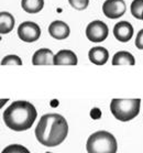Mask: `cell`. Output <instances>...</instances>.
<instances>
[{
    "label": "cell",
    "mask_w": 143,
    "mask_h": 153,
    "mask_svg": "<svg viewBox=\"0 0 143 153\" xmlns=\"http://www.w3.org/2000/svg\"><path fill=\"white\" fill-rule=\"evenodd\" d=\"M49 33L52 38L56 40H64V39L68 38L70 33V27L66 22L61 20L53 21L49 27Z\"/></svg>",
    "instance_id": "obj_9"
},
{
    "label": "cell",
    "mask_w": 143,
    "mask_h": 153,
    "mask_svg": "<svg viewBox=\"0 0 143 153\" xmlns=\"http://www.w3.org/2000/svg\"><path fill=\"white\" fill-rule=\"evenodd\" d=\"M21 7L28 13H38L44 7V0H21Z\"/></svg>",
    "instance_id": "obj_15"
},
{
    "label": "cell",
    "mask_w": 143,
    "mask_h": 153,
    "mask_svg": "<svg viewBox=\"0 0 143 153\" xmlns=\"http://www.w3.org/2000/svg\"><path fill=\"white\" fill-rule=\"evenodd\" d=\"M1 65H22V59L17 55H7L2 59Z\"/></svg>",
    "instance_id": "obj_18"
},
{
    "label": "cell",
    "mask_w": 143,
    "mask_h": 153,
    "mask_svg": "<svg viewBox=\"0 0 143 153\" xmlns=\"http://www.w3.org/2000/svg\"><path fill=\"white\" fill-rule=\"evenodd\" d=\"M86 149L88 153H117V140L108 131H97L87 140Z\"/></svg>",
    "instance_id": "obj_3"
},
{
    "label": "cell",
    "mask_w": 143,
    "mask_h": 153,
    "mask_svg": "<svg viewBox=\"0 0 143 153\" xmlns=\"http://www.w3.org/2000/svg\"><path fill=\"white\" fill-rule=\"evenodd\" d=\"M141 99H118L115 98L110 102V111L116 119L120 121H130L139 115Z\"/></svg>",
    "instance_id": "obj_4"
},
{
    "label": "cell",
    "mask_w": 143,
    "mask_h": 153,
    "mask_svg": "<svg viewBox=\"0 0 143 153\" xmlns=\"http://www.w3.org/2000/svg\"><path fill=\"white\" fill-rule=\"evenodd\" d=\"M102 12L109 19H118L126 13V2L123 0H106Z\"/></svg>",
    "instance_id": "obj_7"
},
{
    "label": "cell",
    "mask_w": 143,
    "mask_h": 153,
    "mask_svg": "<svg viewBox=\"0 0 143 153\" xmlns=\"http://www.w3.org/2000/svg\"><path fill=\"white\" fill-rule=\"evenodd\" d=\"M14 20L13 16L9 12H0V33L1 34H8L10 33L14 28Z\"/></svg>",
    "instance_id": "obj_13"
},
{
    "label": "cell",
    "mask_w": 143,
    "mask_h": 153,
    "mask_svg": "<svg viewBox=\"0 0 143 153\" xmlns=\"http://www.w3.org/2000/svg\"><path fill=\"white\" fill-rule=\"evenodd\" d=\"M38 117L36 109L25 100L13 101L2 114V119L8 128L13 131H25L30 129Z\"/></svg>",
    "instance_id": "obj_2"
},
{
    "label": "cell",
    "mask_w": 143,
    "mask_h": 153,
    "mask_svg": "<svg viewBox=\"0 0 143 153\" xmlns=\"http://www.w3.org/2000/svg\"><path fill=\"white\" fill-rule=\"evenodd\" d=\"M54 54L50 49H40L32 56L33 65H54Z\"/></svg>",
    "instance_id": "obj_10"
},
{
    "label": "cell",
    "mask_w": 143,
    "mask_h": 153,
    "mask_svg": "<svg viewBox=\"0 0 143 153\" xmlns=\"http://www.w3.org/2000/svg\"><path fill=\"white\" fill-rule=\"evenodd\" d=\"M109 34V29L105 22L100 20L91 21L86 28V36L90 42L100 43L105 41Z\"/></svg>",
    "instance_id": "obj_5"
},
{
    "label": "cell",
    "mask_w": 143,
    "mask_h": 153,
    "mask_svg": "<svg viewBox=\"0 0 143 153\" xmlns=\"http://www.w3.org/2000/svg\"><path fill=\"white\" fill-rule=\"evenodd\" d=\"M136 64V59L134 56L130 52L127 51H120L117 52L112 57V65H134Z\"/></svg>",
    "instance_id": "obj_14"
},
{
    "label": "cell",
    "mask_w": 143,
    "mask_h": 153,
    "mask_svg": "<svg viewBox=\"0 0 143 153\" xmlns=\"http://www.w3.org/2000/svg\"><path fill=\"white\" fill-rule=\"evenodd\" d=\"M68 125L66 119L59 114H46L40 118L35 137L39 142L45 146H56L66 139Z\"/></svg>",
    "instance_id": "obj_1"
},
{
    "label": "cell",
    "mask_w": 143,
    "mask_h": 153,
    "mask_svg": "<svg viewBox=\"0 0 143 153\" xmlns=\"http://www.w3.org/2000/svg\"><path fill=\"white\" fill-rule=\"evenodd\" d=\"M131 13L136 19L142 20V13H143V0H133L131 4Z\"/></svg>",
    "instance_id": "obj_16"
},
{
    "label": "cell",
    "mask_w": 143,
    "mask_h": 153,
    "mask_svg": "<svg viewBox=\"0 0 143 153\" xmlns=\"http://www.w3.org/2000/svg\"><path fill=\"white\" fill-rule=\"evenodd\" d=\"M136 46L139 50H143V29H142V30H140L139 33L136 34Z\"/></svg>",
    "instance_id": "obj_20"
},
{
    "label": "cell",
    "mask_w": 143,
    "mask_h": 153,
    "mask_svg": "<svg viewBox=\"0 0 143 153\" xmlns=\"http://www.w3.org/2000/svg\"><path fill=\"white\" fill-rule=\"evenodd\" d=\"M142 20H143V13H142Z\"/></svg>",
    "instance_id": "obj_21"
},
{
    "label": "cell",
    "mask_w": 143,
    "mask_h": 153,
    "mask_svg": "<svg viewBox=\"0 0 143 153\" xmlns=\"http://www.w3.org/2000/svg\"><path fill=\"white\" fill-rule=\"evenodd\" d=\"M76 54L70 50H61L54 56V65H77Z\"/></svg>",
    "instance_id": "obj_11"
},
{
    "label": "cell",
    "mask_w": 143,
    "mask_h": 153,
    "mask_svg": "<svg viewBox=\"0 0 143 153\" xmlns=\"http://www.w3.org/2000/svg\"><path fill=\"white\" fill-rule=\"evenodd\" d=\"M68 2L76 10H85L89 4V0H68Z\"/></svg>",
    "instance_id": "obj_19"
},
{
    "label": "cell",
    "mask_w": 143,
    "mask_h": 153,
    "mask_svg": "<svg viewBox=\"0 0 143 153\" xmlns=\"http://www.w3.org/2000/svg\"><path fill=\"white\" fill-rule=\"evenodd\" d=\"M18 35L20 40L27 43L38 41L41 35V29L35 22L32 21H25L22 22L18 28Z\"/></svg>",
    "instance_id": "obj_6"
},
{
    "label": "cell",
    "mask_w": 143,
    "mask_h": 153,
    "mask_svg": "<svg viewBox=\"0 0 143 153\" xmlns=\"http://www.w3.org/2000/svg\"><path fill=\"white\" fill-rule=\"evenodd\" d=\"M134 30H133L132 25L128 21H119L118 23H116L113 28V35L118 41L126 43L129 42L133 36Z\"/></svg>",
    "instance_id": "obj_8"
},
{
    "label": "cell",
    "mask_w": 143,
    "mask_h": 153,
    "mask_svg": "<svg viewBox=\"0 0 143 153\" xmlns=\"http://www.w3.org/2000/svg\"><path fill=\"white\" fill-rule=\"evenodd\" d=\"M1 153H30V151L21 144H10L6 146Z\"/></svg>",
    "instance_id": "obj_17"
},
{
    "label": "cell",
    "mask_w": 143,
    "mask_h": 153,
    "mask_svg": "<svg viewBox=\"0 0 143 153\" xmlns=\"http://www.w3.org/2000/svg\"><path fill=\"white\" fill-rule=\"evenodd\" d=\"M88 57L93 64L96 65H105L109 59L108 50L102 46H95L91 48L88 52Z\"/></svg>",
    "instance_id": "obj_12"
}]
</instances>
